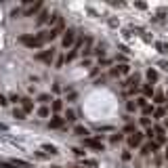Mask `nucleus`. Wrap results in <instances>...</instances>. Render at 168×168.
<instances>
[{
	"mask_svg": "<svg viewBox=\"0 0 168 168\" xmlns=\"http://www.w3.org/2000/svg\"><path fill=\"white\" fill-rule=\"evenodd\" d=\"M74 44H76V30L74 27H67L65 32H63V38H61V46L63 48H74Z\"/></svg>",
	"mask_w": 168,
	"mask_h": 168,
	"instance_id": "nucleus-1",
	"label": "nucleus"
},
{
	"mask_svg": "<svg viewBox=\"0 0 168 168\" xmlns=\"http://www.w3.org/2000/svg\"><path fill=\"white\" fill-rule=\"evenodd\" d=\"M19 40H21V44H23V46H27V48H40L42 44H44V42H42L38 36H21Z\"/></svg>",
	"mask_w": 168,
	"mask_h": 168,
	"instance_id": "nucleus-2",
	"label": "nucleus"
},
{
	"mask_svg": "<svg viewBox=\"0 0 168 168\" xmlns=\"http://www.w3.org/2000/svg\"><path fill=\"white\" fill-rule=\"evenodd\" d=\"M36 59L38 61H44V63H50V61L55 59V48H46V50L36 53Z\"/></svg>",
	"mask_w": 168,
	"mask_h": 168,
	"instance_id": "nucleus-3",
	"label": "nucleus"
},
{
	"mask_svg": "<svg viewBox=\"0 0 168 168\" xmlns=\"http://www.w3.org/2000/svg\"><path fill=\"white\" fill-rule=\"evenodd\" d=\"M143 139H145V134L143 132H134V134H130V137H128V145H130V147H141V143H143Z\"/></svg>",
	"mask_w": 168,
	"mask_h": 168,
	"instance_id": "nucleus-4",
	"label": "nucleus"
},
{
	"mask_svg": "<svg viewBox=\"0 0 168 168\" xmlns=\"http://www.w3.org/2000/svg\"><path fill=\"white\" fill-rule=\"evenodd\" d=\"M40 9H42V4H40V2H34V4H32V2H30V4H27V6H25L23 15H25V17H30V15H36V13L40 11Z\"/></svg>",
	"mask_w": 168,
	"mask_h": 168,
	"instance_id": "nucleus-5",
	"label": "nucleus"
},
{
	"mask_svg": "<svg viewBox=\"0 0 168 168\" xmlns=\"http://www.w3.org/2000/svg\"><path fill=\"white\" fill-rule=\"evenodd\" d=\"M84 145L86 147H93V149H99V151H103V141H99V139H84Z\"/></svg>",
	"mask_w": 168,
	"mask_h": 168,
	"instance_id": "nucleus-6",
	"label": "nucleus"
},
{
	"mask_svg": "<svg viewBox=\"0 0 168 168\" xmlns=\"http://www.w3.org/2000/svg\"><path fill=\"white\" fill-rule=\"evenodd\" d=\"M130 72V67L126 65V63H120L118 67H114L111 72H109V76H124V74H128Z\"/></svg>",
	"mask_w": 168,
	"mask_h": 168,
	"instance_id": "nucleus-7",
	"label": "nucleus"
},
{
	"mask_svg": "<svg viewBox=\"0 0 168 168\" xmlns=\"http://www.w3.org/2000/svg\"><path fill=\"white\" fill-rule=\"evenodd\" d=\"M63 124H65V120L61 116H55L53 120L48 122V128H63Z\"/></svg>",
	"mask_w": 168,
	"mask_h": 168,
	"instance_id": "nucleus-8",
	"label": "nucleus"
},
{
	"mask_svg": "<svg viewBox=\"0 0 168 168\" xmlns=\"http://www.w3.org/2000/svg\"><path fill=\"white\" fill-rule=\"evenodd\" d=\"M21 109H23L25 114L34 109V103H32V99H30V97H23V99H21Z\"/></svg>",
	"mask_w": 168,
	"mask_h": 168,
	"instance_id": "nucleus-9",
	"label": "nucleus"
},
{
	"mask_svg": "<svg viewBox=\"0 0 168 168\" xmlns=\"http://www.w3.org/2000/svg\"><path fill=\"white\" fill-rule=\"evenodd\" d=\"M74 134H78V137H84V139H88V128H84V126H74Z\"/></svg>",
	"mask_w": 168,
	"mask_h": 168,
	"instance_id": "nucleus-10",
	"label": "nucleus"
},
{
	"mask_svg": "<svg viewBox=\"0 0 168 168\" xmlns=\"http://www.w3.org/2000/svg\"><path fill=\"white\" fill-rule=\"evenodd\" d=\"M63 120H65V122H76V111H74L72 107L65 109V116H63Z\"/></svg>",
	"mask_w": 168,
	"mask_h": 168,
	"instance_id": "nucleus-11",
	"label": "nucleus"
},
{
	"mask_svg": "<svg viewBox=\"0 0 168 168\" xmlns=\"http://www.w3.org/2000/svg\"><path fill=\"white\" fill-rule=\"evenodd\" d=\"M13 118H17V120H25V111L21 107H15V111H13Z\"/></svg>",
	"mask_w": 168,
	"mask_h": 168,
	"instance_id": "nucleus-12",
	"label": "nucleus"
},
{
	"mask_svg": "<svg viewBox=\"0 0 168 168\" xmlns=\"http://www.w3.org/2000/svg\"><path fill=\"white\" fill-rule=\"evenodd\" d=\"M38 23H44V21H50V15H48V11H42L40 15H38V19H36Z\"/></svg>",
	"mask_w": 168,
	"mask_h": 168,
	"instance_id": "nucleus-13",
	"label": "nucleus"
},
{
	"mask_svg": "<svg viewBox=\"0 0 168 168\" xmlns=\"http://www.w3.org/2000/svg\"><path fill=\"white\" fill-rule=\"evenodd\" d=\"M154 95H156L154 86H149V84H147V86H143V97H145V99H147V97H154Z\"/></svg>",
	"mask_w": 168,
	"mask_h": 168,
	"instance_id": "nucleus-14",
	"label": "nucleus"
},
{
	"mask_svg": "<svg viewBox=\"0 0 168 168\" xmlns=\"http://www.w3.org/2000/svg\"><path fill=\"white\" fill-rule=\"evenodd\" d=\"M134 103H137V107H147V105H149V103H147V99H145V97H137V99H134Z\"/></svg>",
	"mask_w": 168,
	"mask_h": 168,
	"instance_id": "nucleus-15",
	"label": "nucleus"
},
{
	"mask_svg": "<svg viewBox=\"0 0 168 168\" xmlns=\"http://www.w3.org/2000/svg\"><path fill=\"white\" fill-rule=\"evenodd\" d=\"M38 116H40V118H46L48 114H50V109L46 107V105H42V107H38V111H36Z\"/></svg>",
	"mask_w": 168,
	"mask_h": 168,
	"instance_id": "nucleus-16",
	"label": "nucleus"
},
{
	"mask_svg": "<svg viewBox=\"0 0 168 168\" xmlns=\"http://www.w3.org/2000/svg\"><path fill=\"white\" fill-rule=\"evenodd\" d=\"M164 116H166V109H164V107H158L156 111H154V118H156V120H160V118H164Z\"/></svg>",
	"mask_w": 168,
	"mask_h": 168,
	"instance_id": "nucleus-17",
	"label": "nucleus"
},
{
	"mask_svg": "<svg viewBox=\"0 0 168 168\" xmlns=\"http://www.w3.org/2000/svg\"><path fill=\"white\" fill-rule=\"evenodd\" d=\"M147 80H149V82H156L158 80V72L156 70H147Z\"/></svg>",
	"mask_w": 168,
	"mask_h": 168,
	"instance_id": "nucleus-18",
	"label": "nucleus"
},
{
	"mask_svg": "<svg viewBox=\"0 0 168 168\" xmlns=\"http://www.w3.org/2000/svg\"><path fill=\"white\" fill-rule=\"evenodd\" d=\"M42 149H44L46 154H50V156H55V154H57V147H55V145H44Z\"/></svg>",
	"mask_w": 168,
	"mask_h": 168,
	"instance_id": "nucleus-19",
	"label": "nucleus"
},
{
	"mask_svg": "<svg viewBox=\"0 0 168 168\" xmlns=\"http://www.w3.org/2000/svg\"><path fill=\"white\" fill-rule=\"evenodd\" d=\"M143 134H145V139H149V141H154V139H156V132H154V128H147Z\"/></svg>",
	"mask_w": 168,
	"mask_h": 168,
	"instance_id": "nucleus-20",
	"label": "nucleus"
},
{
	"mask_svg": "<svg viewBox=\"0 0 168 168\" xmlns=\"http://www.w3.org/2000/svg\"><path fill=\"white\" fill-rule=\"evenodd\" d=\"M61 107H63V103H61L59 99H55V101H53V111L57 114V111H61Z\"/></svg>",
	"mask_w": 168,
	"mask_h": 168,
	"instance_id": "nucleus-21",
	"label": "nucleus"
},
{
	"mask_svg": "<svg viewBox=\"0 0 168 168\" xmlns=\"http://www.w3.org/2000/svg\"><path fill=\"white\" fill-rule=\"evenodd\" d=\"M139 124H141V126H143L145 130H147V128H151V122L147 120V118H139Z\"/></svg>",
	"mask_w": 168,
	"mask_h": 168,
	"instance_id": "nucleus-22",
	"label": "nucleus"
},
{
	"mask_svg": "<svg viewBox=\"0 0 168 168\" xmlns=\"http://www.w3.org/2000/svg\"><path fill=\"white\" fill-rule=\"evenodd\" d=\"M141 111H143V118H145V116H149V114H154V111H156V107H154V105H147V107H143Z\"/></svg>",
	"mask_w": 168,
	"mask_h": 168,
	"instance_id": "nucleus-23",
	"label": "nucleus"
},
{
	"mask_svg": "<svg viewBox=\"0 0 168 168\" xmlns=\"http://www.w3.org/2000/svg\"><path fill=\"white\" fill-rule=\"evenodd\" d=\"M124 132H130V134H134V132H137V126H134V124H126V126H124Z\"/></svg>",
	"mask_w": 168,
	"mask_h": 168,
	"instance_id": "nucleus-24",
	"label": "nucleus"
},
{
	"mask_svg": "<svg viewBox=\"0 0 168 168\" xmlns=\"http://www.w3.org/2000/svg\"><path fill=\"white\" fill-rule=\"evenodd\" d=\"M122 139H124V134H122V132H118V134H111V143H120Z\"/></svg>",
	"mask_w": 168,
	"mask_h": 168,
	"instance_id": "nucleus-25",
	"label": "nucleus"
},
{
	"mask_svg": "<svg viewBox=\"0 0 168 168\" xmlns=\"http://www.w3.org/2000/svg\"><path fill=\"white\" fill-rule=\"evenodd\" d=\"M76 57H78V50H76V48H72V53H70V55L65 57V61H74Z\"/></svg>",
	"mask_w": 168,
	"mask_h": 168,
	"instance_id": "nucleus-26",
	"label": "nucleus"
},
{
	"mask_svg": "<svg viewBox=\"0 0 168 168\" xmlns=\"http://www.w3.org/2000/svg\"><path fill=\"white\" fill-rule=\"evenodd\" d=\"M164 103V95L162 93H156V105H162Z\"/></svg>",
	"mask_w": 168,
	"mask_h": 168,
	"instance_id": "nucleus-27",
	"label": "nucleus"
},
{
	"mask_svg": "<svg viewBox=\"0 0 168 168\" xmlns=\"http://www.w3.org/2000/svg\"><path fill=\"white\" fill-rule=\"evenodd\" d=\"M156 46H158V50H160V53H166V44H164V42H158V44H156Z\"/></svg>",
	"mask_w": 168,
	"mask_h": 168,
	"instance_id": "nucleus-28",
	"label": "nucleus"
},
{
	"mask_svg": "<svg viewBox=\"0 0 168 168\" xmlns=\"http://www.w3.org/2000/svg\"><path fill=\"white\" fill-rule=\"evenodd\" d=\"M88 65H93V59H88V57H84V59H82V67H88Z\"/></svg>",
	"mask_w": 168,
	"mask_h": 168,
	"instance_id": "nucleus-29",
	"label": "nucleus"
},
{
	"mask_svg": "<svg viewBox=\"0 0 168 168\" xmlns=\"http://www.w3.org/2000/svg\"><path fill=\"white\" fill-rule=\"evenodd\" d=\"M130 151H128V149H126V151H124V154H122V160H124V162H128V160H130Z\"/></svg>",
	"mask_w": 168,
	"mask_h": 168,
	"instance_id": "nucleus-30",
	"label": "nucleus"
},
{
	"mask_svg": "<svg viewBox=\"0 0 168 168\" xmlns=\"http://www.w3.org/2000/svg\"><path fill=\"white\" fill-rule=\"evenodd\" d=\"M126 107H128V111H134V109H139V107H137V103H132V101H128V105H126Z\"/></svg>",
	"mask_w": 168,
	"mask_h": 168,
	"instance_id": "nucleus-31",
	"label": "nucleus"
},
{
	"mask_svg": "<svg viewBox=\"0 0 168 168\" xmlns=\"http://www.w3.org/2000/svg\"><path fill=\"white\" fill-rule=\"evenodd\" d=\"M48 99H50V97H48V95H40V97H38V101H40V103H46Z\"/></svg>",
	"mask_w": 168,
	"mask_h": 168,
	"instance_id": "nucleus-32",
	"label": "nucleus"
},
{
	"mask_svg": "<svg viewBox=\"0 0 168 168\" xmlns=\"http://www.w3.org/2000/svg\"><path fill=\"white\" fill-rule=\"evenodd\" d=\"M6 103H9V101H6V97L2 95V93H0V105H2V107H4V105H6Z\"/></svg>",
	"mask_w": 168,
	"mask_h": 168,
	"instance_id": "nucleus-33",
	"label": "nucleus"
},
{
	"mask_svg": "<svg viewBox=\"0 0 168 168\" xmlns=\"http://www.w3.org/2000/svg\"><path fill=\"white\" fill-rule=\"evenodd\" d=\"M160 67H162L164 72H168V61H160Z\"/></svg>",
	"mask_w": 168,
	"mask_h": 168,
	"instance_id": "nucleus-34",
	"label": "nucleus"
},
{
	"mask_svg": "<svg viewBox=\"0 0 168 168\" xmlns=\"http://www.w3.org/2000/svg\"><path fill=\"white\" fill-rule=\"evenodd\" d=\"M11 101H13V103H21V97H17V95H11Z\"/></svg>",
	"mask_w": 168,
	"mask_h": 168,
	"instance_id": "nucleus-35",
	"label": "nucleus"
},
{
	"mask_svg": "<svg viewBox=\"0 0 168 168\" xmlns=\"http://www.w3.org/2000/svg\"><path fill=\"white\" fill-rule=\"evenodd\" d=\"M63 61H65L63 57H57V61H55V65H57V67H61V65H63Z\"/></svg>",
	"mask_w": 168,
	"mask_h": 168,
	"instance_id": "nucleus-36",
	"label": "nucleus"
},
{
	"mask_svg": "<svg viewBox=\"0 0 168 168\" xmlns=\"http://www.w3.org/2000/svg\"><path fill=\"white\" fill-rule=\"evenodd\" d=\"M84 164H86V166H95L97 162H95V160H84Z\"/></svg>",
	"mask_w": 168,
	"mask_h": 168,
	"instance_id": "nucleus-37",
	"label": "nucleus"
},
{
	"mask_svg": "<svg viewBox=\"0 0 168 168\" xmlns=\"http://www.w3.org/2000/svg\"><path fill=\"white\" fill-rule=\"evenodd\" d=\"M67 101H76V93H70V95H67Z\"/></svg>",
	"mask_w": 168,
	"mask_h": 168,
	"instance_id": "nucleus-38",
	"label": "nucleus"
},
{
	"mask_svg": "<svg viewBox=\"0 0 168 168\" xmlns=\"http://www.w3.org/2000/svg\"><path fill=\"white\" fill-rule=\"evenodd\" d=\"M0 130H6V126H4V124H0Z\"/></svg>",
	"mask_w": 168,
	"mask_h": 168,
	"instance_id": "nucleus-39",
	"label": "nucleus"
},
{
	"mask_svg": "<svg viewBox=\"0 0 168 168\" xmlns=\"http://www.w3.org/2000/svg\"><path fill=\"white\" fill-rule=\"evenodd\" d=\"M164 154H166V158H168V143H166V151H164Z\"/></svg>",
	"mask_w": 168,
	"mask_h": 168,
	"instance_id": "nucleus-40",
	"label": "nucleus"
},
{
	"mask_svg": "<svg viewBox=\"0 0 168 168\" xmlns=\"http://www.w3.org/2000/svg\"><path fill=\"white\" fill-rule=\"evenodd\" d=\"M57 168H59V166H57Z\"/></svg>",
	"mask_w": 168,
	"mask_h": 168,
	"instance_id": "nucleus-41",
	"label": "nucleus"
},
{
	"mask_svg": "<svg viewBox=\"0 0 168 168\" xmlns=\"http://www.w3.org/2000/svg\"><path fill=\"white\" fill-rule=\"evenodd\" d=\"M166 95H168V93H166Z\"/></svg>",
	"mask_w": 168,
	"mask_h": 168,
	"instance_id": "nucleus-42",
	"label": "nucleus"
}]
</instances>
